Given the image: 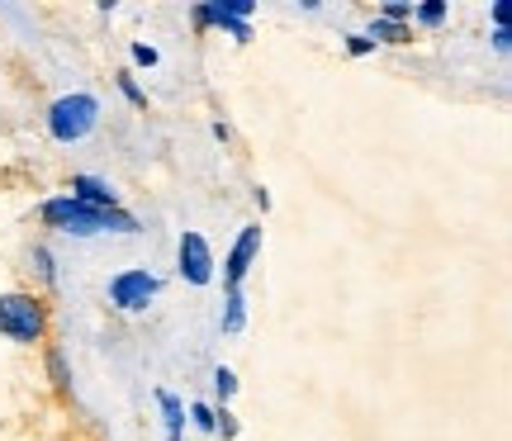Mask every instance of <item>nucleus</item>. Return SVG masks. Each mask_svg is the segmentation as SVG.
<instances>
[{
  "label": "nucleus",
  "instance_id": "nucleus-17",
  "mask_svg": "<svg viewBox=\"0 0 512 441\" xmlns=\"http://www.w3.org/2000/svg\"><path fill=\"white\" fill-rule=\"evenodd\" d=\"M214 432H223V437L233 441V437H238V418H233L228 408H214Z\"/></svg>",
  "mask_w": 512,
  "mask_h": 441
},
{
  "label": "nucleus",
  "instance_id": "nucleus-4",
  "mask_svg": "<svg viewBox=\"0 0 512 441\" xmlns=\"http://www.w3.org/2000/svg\"><path fill=\"white\" fill-rule=\"evenodd\" d=\"M157 294H162V280L152 276L147 266H128V271H119L110 280V304L119 313H143Z\"/></svg>",
  "mask_w": 512,
  "mask_h": 441
},
{
  "label": "nucleus",
  "instance_id": "nucleus-24",
  "mask_svg": "<svg viewBox=\"0 0 512 441\" xmlns=\"http://www.w3.org/2000/svg\"><path fill=\"white\" fill-rule=\"evenodd\" d=\"M489 19H494V29H508V5H494V10H489Z\"/></svg>",
  "mask_w": 512,
  "mask_h": 441
},
{
  "label": "nucleus",
  "instance_id": "nucleus-6",
  "mask_svg": "<svg viewBox=\"0 0 512 441\" xmlns=\"http://www.w3.org/2000/svg\"><path fill=\"white\" fill-rule=\"evenodd\" d=\"M256 252H261V223L242 228L238 242H233V252H228V261H223V280H228V290H242V276L252 271Z\"/></svg>",
  "mask_w": 512,
  "mask_h": 441
},
{
  "label": "nucleus",
  "instance_id": "nucleus-20",
  "mask_svg": "<svg viewBox=\"0 0 512 441\" xmlns=\"http://www.w3.org/2000/svg\"><path fill=\"white\" fill-rule=\"evenodd\" d=\"M119 91H124L128 100H133V105H138V110H147V95L138 91V81H133V76H119Z\"/></svg>",
  "mask_w": 512,
  "mask_h": 441
},
{
  "label": "nucleus",
  "instance_id": "nucleus-22",
  "mask_svg": "<svg viewBox=\"0 0 512 441\" xmlns=\"http://www.w3.org/2000/svg\"><path fill=\"white\" fill-rule=\"evenodd\" d=\"M223 34H233L238 43H247V38H252V24H242V19H233V24H223Z\"/></svg>",
  "mask_w": 512,
  "mask_h": 441
},
{
  "label": "nucleus",
  "instance_id": "nucleus-19",
  "mask_svg": "<svg viewBox=\"0 0 512 441\" xmlns=\"http://www.w3.org/2000/svg\"><path fill=\"white\" fill-rule=\"evenodd\" d=\"M133 62H138V67H157V62H162V53H157L152 43H133Z\"/></svg>",
  "mask_w": 512,
  "mask_h": 441
},
{
  "label": "nucleus",
  "instance_id": "nucleus-10",
  "mask_svg": "<svg viewBox=\"0 0 512 441\" xmlns=\"http://www.w3.org/2000/svg\"><path fill=\"white\" fill-rule=\"evenodd\" d=\"M247 328V294L228 290V304H223V332H242Z\"/></svg>",
  "mask_w": 512,
  "mask_h": 441
},
{
  "label": "nucleus",
  "instance_id": "nucleus-3",
  "mask_svg": "<svg viewBox=\"0 0 512 441\" xmlns=\"http://www.w3.org/2000/svg\"><path fill=\"white\" fill-rule=\"evenodd\" d=\"M48 328V313L34 294H0V337L10 342H38Z\"/></svg>",
  "mask_w": 512,
  "mask_h": 441
},
{
  "label": "nucleus",
  "instance_id": "nucleus-21",
  "mask_svg": "<svg viewBox=\"0 0 512 441\" xmlns=\"http://www.w3.org/2000/svg\"><path fill=\"white\" fill-rule=\"evenodd\" d=\"M347 53H351V57H366V53H375V43H370L366 34H351V38H347Z\"/></svg>",
  "mask_w": 512,
  "mask_h": 441
},
{
  "label": "nucleus",
  "instance_id": "nucleus-2",
  "mask_svg": "<svg viewBox=\"0 0 512 441\" xmlns=\"http://www.w3.org/2000/svg\"><path fill=\"white\" fill-rule=\"evenodd\" d=\"M95 124H100V100L86 91H72L62 95L53 110H48V133H53L62 147L81 143L86 133H95Z\"/></svg>",
  "mask_w": 512,
  "mask_h": 441
},
{
  "label": "nucleus",
  "instance_id": "nucleus-14",
  "mask_svg": "<svg viewBox=\"0 0 512 441\" xmlns=\"http://www.w3.org/2000/svg\"><path fill=\"white\" fill-rule=\"evenodd\" d=\"M380 19L384 24H403V19H413V5H408V0H384Z\"/></svg>",
  "mask_w": 512,
  "mask_h": 441
},
{
  "label": "nucleus",
  "instance_id": "nucleus-9",
  "mask_svg": "<svg viewBox=\"0 0 512 441\" xmlns=\"http://www.w3.org/2000/svg\"><path fill=\"white\" fill-rule=\"evenodd\" d=\"M157 404H162V418H166V441H181V432H185V404L171 394V389H157Z\"/></svg>",
  "mask_w": 512,
  "mask_h": 441
},
{
  "label": "nucleus",
  "instance_id": "nucleus-11",
  "mask_svg": "<svg viewBox=\"0 0 512 441\" xmlns=\"http://www.w3.org/2000/svg\"><path fill=\"white\" fill-rule=\"evenodd\" d=\"M413 19L427 24V29H437L441 19H446V0H427V5H413Z\"/></svg>",
  "mask_w": 512,
  "mask_h": 441
},
{
  "label": "nucleus",
  "instance_id": "nucleus-13",
  "mask_svg": "<svg viewBox=\"0 0 512 441\" xmlns=\"http://www.w3.org/2000/svg\"><path fill=\"white\" fill-rule=\"evenodd\" d=\"M366 38H370V43H403L408 34H403V24H384V19H375Z\"/></svg>",
  "mask_w": 512,
  "mask_h": 441
},
{
  "label": "nucleus",
  "instance_id": "nucleus-23",
  "mask_svg": "<svg viewBox=\"0 0 512 441\" xmlns=\"http://www.w3.org/2000/svg\"><path fill=\"white\" fill-rule=\"evenodd\" d=\"M494 48H498V53H512V34H508V29H494Z\"/></svg>",
  "mask_w": 512,
  "mask_h": 441
},
{
  "label": "nucleus",
  "instance_id": "nucleus-18",
  "mask_svg": "<svg viewBox=\"0 0 512 441\" xmlns=\"http://www.w3.org/2000/svg\"><path fill=\"white\" fill-rule=\"evenodd\" d=\"M190 423L200 427V432H214V408H209V404H190Z\"/></svg>",
  "mask_w": 512,
  "mask_h": 441
},
{
  "label": "nucleus",
  "instance_id": "nucleus-15",
  "mask_svg": "<svg viewBox=\"0 0 512 441\" xmlns=\"http://www.w3.org/2000/svg\"><path fill=\"white\" fill-rule=\"evenodd\" d=\"M214 389H219L223 408H228V399L238 394V375H233V370H228V366H219V370H214Z\"/></svg>",
  "mask_w": 512,
  "mask_h": 441
},
{
  "label": "nucleus",
  "instance_id": "nucleus-1",
  "mask_svg": "<svg viewBox=\"0 0 512 441\" xmlns=\"http://www.w3.org/2000/svg\"><path fill=\"white\" fill-rule=\"evenodd\" d=\"M43 223L67 233V238H95V233H138V219L124 209H91V204L72 200V195H53L43 200Z\"/></svg>",
  "mask_w": 512,
  "mask_h": 441
},
{
  "label": "nucleus",
  "instance_id": "nucleus-7",
  "mask_svg": "<svg viewBox=\"0 0 512 441\" xmlns=\"http://www.w3.org/2000/svg\"><path fill=\"white\" fill-rule=\"evenodd\" d=\"M252 15H256V0H209V5H195V24H200V29H209V24L223 29V24H233V19L247 24Z\"/></svg>",
  "mask_w": 512,
  "mask_h": 441
},
{
  "label": "nucleus",
  "instance_id": "nucleus-5",
  "mask_svg": "<svg viewBox=\"0 0 512 441\" xmlns=\"http://www.w3.org/2000/svg\"><path fill=\"white\" fill-rule=\"evenodd\" d=\"M214 247H209V238L204 233H181V247H176V271H181L185 285H195V290H204L209 280H214Z\"/></svg>",
  "mask_w": 512,
  "mask_h": 441
},
{
  "label": "nucleus",
  "instance_id": "nucleus-8",
  "mask_svg": "<svg viewBox=\"0 0 512 441\" xmlns=\"http://www.w3.org/2000/svg\"><path fill=\"white\" fill-rule=\"evenodd\" d=\"M72 200L91 204V209H119V190H114L110 181H100V176L76 171V176H72Z\"/></svg>",
  "mask_w": 512,
  "mask_h": 441
},
{
  "label": "nucleus",
  "instance_id": "nucleus-16",
  "mask_svg": "<svg viewBox=\"0 0 512 441\" xmlns=\"http://www.w3.org/2000/svg\"><path fill=\"white\" fill-rule=\"evenodd\" d=\"M48 370H53V385L57 389H67V385H72V370H67V361H62V351H48Z\"/></svg>",
  "mask_w": 512,
  "mask_h": 441
},
{
  "label": "nucleus",
  "instance_id": "nucleus-12",
  "mask_svg": "<svg viewBox=\"0 0 512 441\" xmlns=\"http://www.w3.org/2000/svg\"><path fill=\"white\" fill-rule=\"evenodd\" d=\"M34 271H38V280H43V285H57V266H53V252H48V247H34Z\"/></svg>",
  "mask_w": 512,
  "mask_h": 441
}]
</instances>
